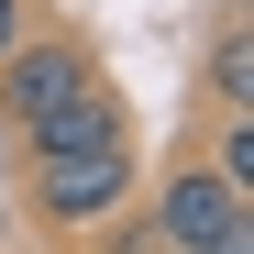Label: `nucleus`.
<instances>
[{"mask_svg": "<svg viewBox=\"0 0 254 254\" xmlns=\"http://www.w3.org/2000/svg\"><path fill=\"white\" fill-rule=\"evenodd\" d=\"M243 221H254V199L221 177V166H177V177L155 188V232L177 243V254H210V243L243 232Z\"/></svg>", "mask_w": 254, "mask_h": 254, "instance_id": "7ed1b4c3", "label": "nucleus"}, {"mask_svg": "<svg viewBox=\"0 0 254 254\" xmlns=\"http://www.w3.org/2000/svg\"><path fill=\"white\" fill-rule=\"evenodd\" d=\"M133 199V133L122 144H89V155H33V210L56 232H89Z\"/></svg>", "mask_w": 254, "mask_h": 254, "instance_id": "f257e3e1", "label": "nucleus"}, {"mask_svg": "<svg viewBox=\"0 0 254 254\" xmlns=\"http://www.w3.org/2000/svg\"><path fill=\"white\" fill-rule=\"evenodd\" d=\"M22 33H33V11H22V0H0V56H11Z\"/></svg>", "mask_w": 254, "mask_h": 254, "instance_id": "0eeeda50", "label": "nucleus"}, {"mask_svg": "<svg viewBox=\"0 0 254 254\" xmlns=\"http://www.w3.org/2000/svg\"><path fill=\"white\" fill-rule=\"evenodd\" d=\"M111 254H177V243H166V232H155V221H144V232H122V243H111Z\"/></svg>", "mask_w": 254, "mask_h": 254, "instance_id": "6e6552de", "label": "nucleus"}, {"mask_svg": "<svg viewBox=\"0 0 254 254\" xmlns=\"http://www.w3.org/2000/svg\"><path fill=\"white\" fill-rule=\"evenodd\" d=\"M89 77H100V66H89V45H66V33H22V45L0 56V122L22 133V122H45L56 100H77Z\"/></svg>", "mask_w": 254, "mask_h": 254, "instance_id": "f03ea898", "label": "nucleus"}, {"mask_svg": "<svg viewBox=\"0 0 254 254\" xmlns=\"http://www.w3.org/2000/svg\"><path fill=\"white\" fill-rule=\"evenodd\" d=\"M210 166H221V177L254 199V122H243V111H232V133H221V155H210Z\"/></svg>", "mask_w": 254, "mask_h": 254, "instance_id": "423d86ee", "label": "nucleus"}, {"mask_svg": "<svg viewBox=\"0 0 254 254\" xmlns=\"http://www.w3.org/2000/svg\"><path fill=\"white\" fill-rule=\"evenodd\" d=\"M122 133H133V122H122V100L89 77V89L56 100L45 122H22V155H89V144H122Z\"/></svg>", "mask_w": 254, "mask_h": 254, "instance_id": "20e7f679", "label": "nucleus"}, {"mask_svg": "<svg viewBox=\"0 0 254 254\" xmlns=\"http://www.w3.org/2000/svg\"><path fill=\"white\" fill-rule=\"evenodd\" d=\"M210 89H221V111H254V33L243 22L221 33V56H210Z\"/></svg>", "mask_w": 254, "mask_h": 254, "instance_id": "39448f33", "label": "nucleus"}]
</instances>
